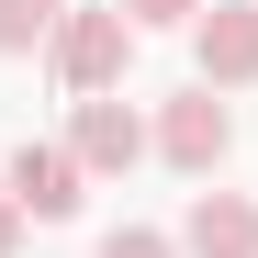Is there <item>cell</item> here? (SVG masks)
<instances>
[{
    "label": "cell",
    "mask_w": 258,
    "mask_h": 258,
    "mask_svg": "<svg viewBox=\"0 0 258 258\" xmlns=\"http://www.w3.org/2000/svg\"><path fill=\"white\" fill-rule=\"evenodd\" d=\"M56 79H68V101H112L123 90V68H135V23L112 12V0H68V23H56Z\"/></svg>",
    "instance_id": "6da1fadb"
},
{
    "label": "cell",
    "mask_w": 258,
    "mask_h": 258,
    "mask_svg": "<svg viewBox=\"0 0 258 258\" xmlns=\"http://www.w3.org/2000/svg\"><path fill=\"white\" fill-rule=\"evenodd\" d=\"M157 157L180 168V180L213 191V168L236 157V112H225V90H202V79H191L180 101H157Z\"/></svg>",
    "instance_id": "7a4b0ae2"
},
{
    "label": "cell",
    "mask_w": 258,
    "mask_h": 258,
    "mask_svg": "<svg viewBox=\"0 0 258 258\" xmlns=\"http://www.w3.org/2000/svg\"><path fill=\"white\" fill-rule=\"evenodd\" d=\"M0 191L23 202V225H68V213L90 202V168L68 157V135H23L12 168H0Z\"/></svg>",
    "instance_id": "3957f363"
},
{
    "label": "cell",
    "mask_w": 258,
    "mask_h": 258,
    "mask_svg": "<svg viewBox=\"0 0 258 258\" xmlns=\"http://www.w3.org/2000/svg\"><path fill=\"white\" fill-rule=\"evenodd\" d=\"M191 68L202 90H258V0H213L191 23Z\"/></svg>",
    "instance_id": "277c9868"
},
{
    "label": "cell",
    "mask_w": 258,
    "mask_h": 258,
    "mask_svg": "<svg viewBox=\"0 0 258 258\" xmlns=\"http://www.w3.org/2000/svg\"><path fill=\"white\" fill-rule=\"evenodd\" d=\"M146 146H157V123H135V101H123V90H112V101H79V112H68V157L90 168V180H123V168H135Z\"/></svg>",
    "instance_id": "5b68a950"
},
{
    "label": "cell",
    "mask_w": 258,
    "mask_h": 258,
    "mask_svg": "<svg viewBox=\"0 0 258 258\" xmlns=\"http://www.w3.org/2000/svg\"><path fill=\"white\" fill-rule=\"evenodd\" d=\"M180 258H258V202H247V191H191Z\"/></svg>",
    "instance_id": "8992f818"
},
{
    "label": "cell",
    "mask_w": 258,
    "mask_h": 258,
    "mask_svg": "<svg viewBox=\"0 0 258 258\" xmlns=\"http://www.w3.org/2000/svg\"><path fill=\"white\" fill-rule=\"evenodd\" d=\"M56 23H68V0H0V56H34V45H56Z\"/></svg>",
    "instance_id": "52a82bcc"
},
{
    "label": "cell",
    "mask_w": 258,
    "mask_h": 258,
    "mask_svg": "<svg viewBox=\"0 0 258 258\" xmlns=\"http://www.w3.org/2000/svg\"><path fill=\"white\" fill-rule=\"evenodd\" d=\"M112 12H123V23H135V34H168V23H202V12H213V0H112Z\"/></svg>",
    "instance_id": "ba28073f"
},
{
    "label": "cell",
    "mask_w": 258,
    "mask_h": 258,
    "mask_svg": "<svg viewBox=\"0 0 258 258\" xmlns=\"http://www.w3.org/2000/svg\"><path fill=\"white\" fill-rule=\"evenodd\" d=\"M101 258H180V236H157V225H112Z\"/></svg>",
    "instance_id": "9c48e42d"
},
{
    "label": "cell",
    "mask_w": 258,
    "mask_h": 258,
    "mask_svg": "<svg viewBox=\"0 0 258 258\" xmlns=\"http://www.w3.org/2000/svg\"><path fill=\"white\" fill-rule=\"evenodd\" d=\"M12 247H23V202L0 191V258H12Z\"/></svg>",
    "instance_id": "30bf717a"
}]
</instances>
